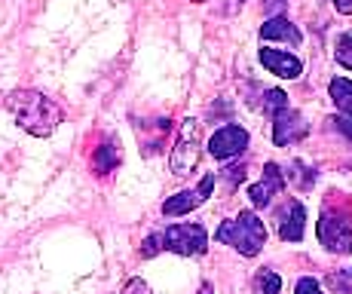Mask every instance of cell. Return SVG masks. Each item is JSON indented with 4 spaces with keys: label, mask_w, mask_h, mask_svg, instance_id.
<instances>
[{
    "label": "cell",
    "mask_w": 352,
    "mask_h": 294,
    "mask_svg": "<svg viewBox=\"0 0 352 294\" xmlns=\"http://www.w3.org/2000/svg\"><path fill=\"white\" fill-rule=\"evenodd\" d=\"M6 111L16 117V123L34 138H46L56 132V126L62 123V107L52 98H46L37 89H16L12 95H6Z\"/></svg>",
    "instance_id": "obj_1"
},
{
    "label": "cell",
    "mask_w": 352,
    "mask_h": 294,
    "mask_svg": "<svg viewBox=\"0 0 352 294\" xmlns=\"http://www.w3.org/2000/svg\"><path fill=\"white\" fill-rule=\"evenodd\" d=\"M208 233L199 224H172V227L151 233L141 242V258H153L157 251H175V255H206Z\"/></svg>",
    "instance_id": "obj_2"
},
{
    "label": "cell",
    "mask_w": 352,
    "mask_h": 294,
    "mask_svg": "<svg viewBox=\"0 0 352 294\" xmlns=\"http://www.w3.org/2000/svg\"><path fill=\"white\" fill-rule=\"evenodd\" d=\"M214 239L230 245V249H236L239 255L254 258V255H261V249L267 245V227H263V221L254 211H239L236 218L221 224Z\"/></svg>",
    "instance_id": "obj_3"
},
{
    "label": "cell",
    "mask_w": 352,
    "mask_h": 294,
    "mask_svg": "<svg viewBox=\"0 0 352 294\" xmlns=\"http://www.w3.org/2000/svg\"><path fill=\"white\" fill-rule=\"evenodd\" d=\"M202 129H199V120L187 117L181 123V132H178V141L172 147V156H168V166H172V175L178 178H187L196 169L199 162V154H202Z\"/></svg>",
    "instance_id": "obj_4"
},
{
    "label": "cell",
    "mask_w": 352,
    "mask_h": 294,
    "mask_svg": "<svg viewBox=\"0 0 352 294\" xmlns=\"http://www.w3.org/2000/svg\"><path fill=\"white\" fill-rule=\"evenodd\" d=\"M212 187H214V172L202 178V181L196 184V187H190V190H181V193L168 196V200L162 202V215H166V218H181V215H187V211L199 209L202 202L208 200Z\"/></svg>",
    "instance_id": "obj_5"
},
{
    "label": "cell",
    "mask_w": 352,
    "mask_h": 294,
    "mask_svg": "<svg viewBox=\"0 0 352 294\" xmlns=\"http://www.w3.org/2000/svg\"><path fill=\"white\" fill-rule=\"evenodd\" d=\"M309 135V123L300 117L297 111L291 107H282V111L273 114V141L279 147H288V145H297Z\"/></svg>",
    "instance_id": "obj_6"
},
{
    "label": "cell",
    "mask_w": 352,
    "mask_h": 294,
    "mask_svg": "<svg viewBox=\"0 0 352 294\" xmlns=\"http://www.w3.org/2000/svg\"><path fill=\"white\" fill-rule=\"evenodd\" d=\"M248 147V132L242 126H224L208 138V154L214 160H233Z\"/></svg>",
    "instance_id": "obj_7"
},
{
    "label": "cell",
    "mask_w": 352,
    "mask_h": 294,
    "mask_svg": "<svg viewBox=\"0 0 352 294\" xmlns=\"http://www.w3.org/2000/svg\"><path fill=\"white\" fill-rule=\"evenodd\" d=\"M319 242L328 251H337V255H349L352 251V227L340 218L322 215L319 221Z\"/></svg>",
    "instance_id": "obj_8"
},
{
    "label": "cell",
    "mask_w": 352,
    "mask_h": 294,
    "mask_svg": "<svg viewBox=\"0 0 352 294\" xmlns=\"http://www.w3.org/2000/svg\"><path fill=\"white\" fill-rule=\"evenodd\" d=\"M261 61L270 74H276V77H282V80H297L303 71L300 59L291 56L285 50H261Z\"/></svg>",
    "instance_id": "obj_9"
},
{
    "label": "cell",
    "mask_w": 352,
    "mask_h": 294,
    "mask_svg": "<svg viewBox=\"0 0 352 294\" xmlns=\"http://www.w3.org/2000/svg\"><path fill=\"white\" fill-rule=\"evenodd\" d=\"M285 187V175L279 172V166L276 162H267V169H263V181H257L252 190H248V196H252L254 206H270L273 202V196L279 193V190Z\"/></svg>",
    "instance_id": "obj_10"
},
{
    "label": "cell",
    "mask_w": 352,
    "mask_h": 294,
    "mask_svg": "<svg viewBox=\"0 0 352 294\" xmlns=\"http://www.w3.org/2000/svg\"><path fill=\"white\" fill-rule=\"evenodd\" d=\"M303 230H307V209H303L300 202H291L285 218H282V224H279V236L285 239V242H300Z\"/></svg>",
    "instance_id": "obj_11"
},
{
    "label": "cell",
    "mask_w": 352,
    "mask_h": 294,
    "mask_svg": "<svg viewBox=\"0 0 352 294\" xmlns=\"http://www.w3.org/2000/svg\"><path fill=\"white\" fill-rule=\"evenodd\" d=\"M261 40H285L291 46H300L303 43V34L294 28V25L288 22V19H267V22L261 25Z\"/></svg>",
    "instance_id": "obj_12"
},
{
    "label": "cell",
    "mask_w": 352,
    "mask_h": 294,
    "mask_svg": "<svg viewBox=\"0 0 352 294\" xmlns=\"http://www.w3.org/2000/svg\"><path fill=\"white\" fill-rule=\"evenodd\" d=\"M120 160H123V150H120V141L107 138L101 147H96V154H92V166H96L98 175H107L113 172V169L120 166Z\"/></svg>",
    "instance_id": "obj_13"
},
{
    "label": "cell",
    "mask_w": 352,
    "mask_h": 294,
    "mask_svg": "<svg viewBox=\"0 0 352 294\" xmlns=\"http://www.w3.org/2000/svg\"><path fill=\"white\" fill-rule=\"evenodd\" d=\"M331 98H334V105L340 107L346 117H352V80L346 77H334L331 80Z\"/></svg>",
    "instance_id": "obj_14"
},
{
    "label": "cell",
    "mask_w": 352,
    "mask_h": 294,
    "mask_svg": "<svg viewBox=\"0 0 352 294\" xmlns=\"http://www.w3.org/2000/svg\"><path fill=\"white\" fill-rule=\"evenodd\" d=\"M282 279L273 270H257L254 273V294H279Z\"/></svg>",
    "instance_id": "obj_15"
},
{
    "label": "cell",
    "mask_w": 352,
    "mask_h": 294,
    "mask_svg": "<svg viewBox=\"0 0 352 294\" xmlns=\"http://www.w3.org/2000/svg\"><path fill=\"white\" fill-rule=\"evenodd\" d=\"M282 107H288V95L282 92V89H263V111L276 114V111H282Z\"/></svg>",
    "instance_id": "obj_16"
},
{
    "label": "cell",
    "mask_w": 352,
    "mask_h": 294,
    "mask_svg": "<svg viewBox=\"0 0 352 294\" xmlns=\"http://www.w3.org/2000/svg\"><path fill=\"white\" fill-rule=\"evenodd\" d=\"M334 56H337V61H340L343 67H349V71H352V31H346L340 40H337Z\"/></svg>",
    "instance_id": "obj_17"
},
{
    "label": "cell",
    "mask_w": 352,
    "mask_h": 294,
    "mask_svg": "<svg viewBox=\"0 0 352 294\" xmlns=\"http://www.w3.org/2000/svg\"><path fill=\"white\" fill-rule=\"evenodd\" d=\"M294 294H322V285L316 282L313 276H303L300 282H297V291Z\"/></svg>",
    "instance_id": "obj_18"
},
{
    "label": "cell",
    "mask_w": 352,
    "mask_h": 294,
    "mask_svg": "<svg viewBox=\"0 0 352 294\" xmlns=\"http://www.w3.org/2000/svg\"><path fill=\"white\" fill-rule=\"evenodd\" d=\"M227 181H230V187L242 184V181H245V169H227Z\"/></svg>",
    "instance_id": "obj_19"
},
{
    "label": "cell",
    "mask_w": 352,
    "mask_h": 294,
    "mask_svg": "<svg viewBox=\"0 0 352 294\" xmlns=\"http://www.w3.org/2000/svg\"><path fill=\"white\" fill-rule=\"evenodd\" d=\"M123 294H147V282H141V279H132V282L126 285Z\"/></svg>",
    "instance_id": "obj_20"
},
{
    "label": "cell",
    "mask_w": 352,
    "mask_h": 294,
    "mask_svg": "<svg viewBox=\"0 0 352 294\" xmlns=\"http://www.w3.org/2000/svg\"><path fill=\"white\" fill-rule=\"evenodd\" d=\"M334 123H337V129H340V132L352 141V117H340V120H334Z\"/></svg>",
    "instance_id": "obj_21"
},
{
    "label": "cell",
    "mask_w": 352,
    "mask_h": 294,
    "mask_svg": "<svg viewBox=\"0 0 352 294\" xmlns=\"http://www.w3.org/2000/svg\"><path fill=\"white\" fill-rule=\"evenodd\" d=\"M334 3L337 12H343V16H352V0H331Z\"/></svg>",
    "instance_id": "obj_22"
},
{
    "label": "cell",
    "mask_w": 352,
    "mask_h": 294,
    "mask_svg": "<svg viewBox=\"0 0 352 294\" xmlns=\"http://www.w3.org/2000/svg\"><path fill=\"white\" fill-rule=\"evenodd\" d=\"M199 294H212V285H202V288H199Z\"/></svg>",
    "instance_id": "obj_23"
}]
</instances>
